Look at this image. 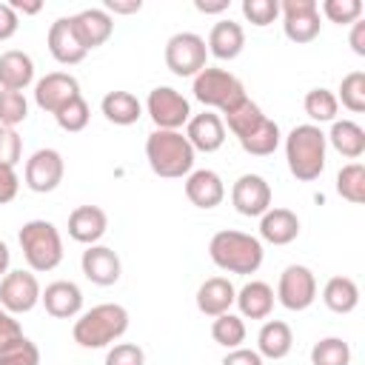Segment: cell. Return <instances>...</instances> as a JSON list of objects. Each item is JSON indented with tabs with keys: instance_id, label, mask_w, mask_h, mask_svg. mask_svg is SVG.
Here are the masks:
<instances>
[{
	"instance_id": "obj_49",
	"label": "cell",
	"mask_w": 365,
	"mask_h": 365,
	"mask_svg": "<svg viewBox=\"0 0 365 365\" xmlns=\"http://www.w3.org/2000/svg\"><path fill=\"white\" fill-rule=\"evenodd\" d=\"M143 9V3L140 0H106V11L108 14H134V11H140Z\"/></svg>"
},
{
	"instance_id": "obj_32",
	"label": "cell",
	"mask_w": 365,
	"mask_h": 365,
	"mask_svg": "<svg viewBox=\"0 0 365 365\" xmlns=\"http://www.w3.org/2000/svg\"><path fill=\"white\" fill-rule=\"evenodd\" d=\"M302 108H305V114L311 117V123L317 125H322V123H334L336 120V111H339V103H336V94L334 91H328V88H311L308 94H305V100H302Z\"/></svg>"
},
{
	"instance_id": "obj_42",
	"label": "cell",
	"mask_w": 365,
	"mask_h": 365,
	"mask_svg": "<svg viewBox=\"0 0 365 365\" xmlns=\"http://www.w3.org/2000/svg\"><path fill=\"white\" fill-rule=\"evenodd\" d=\"M23 157V140L14 128L0 125V168H14Z\"/></svg>"
},
{
	"instance_id": "obj_47",
	"label": "cell",
	"mask_w": 365,
	"mask_h": 365,
	"mask_svg": "<svg viewBox=\"0 0 365 365\" xmlns=\"http://www.w3.org/2000/svg\"><path fill=\"white\" fill-rule=\"evenodd\" d=\"M20 191V180L14 174V168H0V205L11 202Z\"/></svg>"
},
{
	"instance_id": "obj_31",
	"label": "cell",
	"mask_w": 365,
	"mask_h": 365,
	"mask_svg": "<svg viewBox=\"0 0 365 365\" xmlns=\"http://www.w3.org/2000/svg\"><path fill=\"white\" fill-rule=\"evenodd\" d=\"M322 302L334 314H351L359 305V285L351 277H331L322 288Z\"/></svg>"
},
{
	"instance_id": "obj_18",
	"label": "cell",
	"mask_w": 365,
	"mask_h": 365,
	"mask_svg": "<svg viewBox=\"0 0 365 365\" xmlns=\"http://www.w3.org/2000/svg\"><path fill=\"white\" fill-rule=\"evenodd\" d=\"M40 302H43L48 317H54V319H74L83 311V291L71 279H54V282H48L43 288Z\"/></svg>"
},
{
	"instance_id": "obj_1",
	"label": "cell",
	"mask_w": 365,
	"mask_h": 365,
	"mask_svg": "<svg viewBox=\"0 0 365 365\" xmlns=\"http://www.w3.org/2000/svg\"><path fill=\"white\" fill-rule=\"evenodd\" d=\"M222 123L228 125V131L237 137L240 148L251 157H268L279 148V125L274 120H268L262 114V108L254 100H242L237 108H231L228 114H222Z\"/></svg>"
},
{
	"instance_id": "obj_24",
	"label": "cell",
	"mask_w": 365,
	"mask_h": 365,
	"mask_svg": "<svg viewBox=\"0 0 365 365\" xmlns=\"http://www.w3.org/2000/svg\"><path fill=\"white\" fill-rule=\"evenodd\" d=\"M234 305L240 308L242 319H268L274 311V288L262 279H251L237 291Z\"/></svg>"
},
{
	"instance_id": "obj_45",
	"label": "cell",
	"mask_w": 365,
	"mask_h": 365,
	"mask_svg": "<svg viewBox=\"0 0 365 365\" xmlns=\"http://www.w3.org/2000/svg\"><path fill=\"white\" fill-rule=\"evenodd\" d=\"M220 365H265V359L254 348H231Z\"/></svg>"
},
{
	"instance_id": "obj_22",
	"label": "cell",
	"mask_w": 365,
	"mask_h": 365,
	"mask_svg": "<svg viewBox=\"0 0 365 365\" xmlns=\"http://www.w3.org/2000/svg\"><path fill=\"white\" fill-rule=\"evenodd\" d=\"M71 23H74V31H77L80 43L86 46V51L100 48L114 31V20L106 9H83V11L71 14Z\"/></svg>"
},
{
	"instance_id": "obj_21",
	"label": "cell",
	"mask_w": 365,
	"mask_h": 365,
	"mask_svg": "<svg viewBox=\"0 0 365 365\" xmlns=\"http://www.w3.org/2000/svg\"><path fill=\"white\" fill-rule=\"evenodd\" d=\"M108 231V217L100 205H77L68 214V237L83 245H97Z\"/></svg>"
},
{
	"instance_id": "obj_19",
	"label": "cell",
	"mask_w": 365,
	"mask_h": 365,
	"mask_svg": "<svg viewBox=\"0 0 365 365\" xmlns=\"http://www.w3.org/2000/svg\"><path fill=\"white\" fill-rule=\"evenodd\" d=\"M185 140L191 143L194 151H202V154L220 151L222 143H225V123H222V117L214 114V111L191 114V120L185 123Z\"/></svg>"
},
{
	"instance_id": "obj_12",
	"label": "cell",
	"mask_w": 365,
	"mask_h": 365,
	"mask_svg": "<svg viewBox=\"0 0 365 365\" xmlns=\"http://www.w3.org/2000/svg\"><path fill=\"white\" fill-rule=\"evenodd\" d=\"M40 294H43V288L31 271L17 268L0 279V305L9 314H29L40 302Z\"/></svg>"
},
{
	"instance_id": "obj_13",
	"label": "cell",
	"mask_w": 365,
	"mask_h": 365,
	"mask_svg": "<svg viewBox=\"0 0 365 365\" xmlns=\"http://www.w3.org/2000/svg\"><path fill=\"white\" fill-rule=\"evenodd\" d=\"M66 163L57 148H37L26 160V188L34 194H48L63 182Z\"/></svg>"
},
{
	"instance_id": "obj_36",
	"label": "cell",
	"mask_w": 365,
	"mask_h": 365,
	"mask_svg": "<svg viewBox=\"0 0 365 365\" xmlns=\"http://www.w3.org/2000/svg\"><path fill=\"white\" fill-rule=\"evenodd\" d=\"M336 103H342L354 114H362L365 111V71H351V74L342 77Z\"/></svg>"
},
{
	"instance_id": "obj_30",
	"label": "cell",
	"mask_w": 365,
	"mask_h": 365,
	"mask_svg": "<svg viewBox=\"0 0 365 365\" xmlns=\"http://www.w3.org/2000/svg\"><path fill=\"white\" fill-rule=\"evenodd\" d=\"M100 111L114 125H134L143 117V103L131 91H108L100 100Z\"/></svg>"
},
{
	"instance_id": "obj_40",
	"label": "cell",
	"mask_w": 365,
	"mask_h": 365,
	"mask_svg": "<svg viewBox=\"0 0 365 365\" xmlns=\"http://www.w3.org/2000/svg\"><path fill=\"white\" fill-rule=\"evenodd\" d=\"M0 365H40V351L29 336H20L0 351Z\"/></svg>"
},
{
	"instance_id": "obj_39",
	"label": "cell",
	"mask_w": 365,
	"mask_h": 365,
	"mask_svg": "<svg viewBox=\"0 0 365 365\" xmlns=\"http://www.w3.org/2000/svg\"><path fill=\"white\" fill-rule=\"evenodd\" d=\"M240 9H242V17L257 29L271 26L279 17V3L277 0H242Z\"/></svg>"
},
{
	"instance_id": "obj_41",
	"label": "cell",
	"mask_w": 365,
	"mask_h": 365,
	"mask_svg": "<svg viewBox=\"0 0 365 365\" xmlns=\"http://www.w3.org/2000/svg\"><path fill=\"white\" fill-rule=\"evenodd\" d=\"M322 14L336 26H354L362 17V3L359 0H325Z\"/></svg>"
},
{
	"instance_id": "obj_26",
	"label": "cell",
	"mask_w": 365,
	"mask_h": 365,
	"mask_svg": "<svg viewBox=\"0 0 365 365\" xmlns=\"http://www.w3.org/2000/svg\"><path fill=\"white\" fill-rule=\"evenodd\" d=\"M299 237V217L291 208H268L259 217V240L271 245H288Z\"/></svg>"
},
{
	"instance_id": "obj_27",
	"label": "cell",
	"mask_w": 365,
	"mask_h": 365,
	"mask_svg": "<svg viewBox=\"0 0 365 365\" xmlns=\"http://www.w3.org/2000/svg\"><path fill=\"white\" fill-rule=\"evenodd\" d=\"M31 83H34V60L20 48L3 51L0 54V88L23 91Z\"/></svg>"
},
{
	"instance_id": "obj_35",
	"label": "cell",
	"mask_w": 365,
	"mask_h": 365,
	"mask_svg": "<svg viewBox=\"0 0 365 365\" xmlns=\"http://www.w3.org/2000/svg\"><path fill=\"white\" fill-rule=\"evenodd\" d=\"M311 365H351V345L339 336H325L314 342Z\"/></svg>"
},
{
	"instance_id": "obj_6",
	"label": "cell",
	"mask_w": 365,
	"mask_h": 365,
	"mask_svg": "<svg viewBox=\"0 0 365 365\" xmlns=\"http://www.w3.org/2000/svg\"><path fill=\"white\" fill-rule=\"evenodd\" d=\"M17 242H20L26 265L37 274L54 271L63 262V240H60V231L54 228V222H48V220L23 222Z\"/></svg>"
},
{
	"instance_id": "obj_43",
	"label": "cell",
	"mask_w": 365,
	"mask_h": 365,
	"mask_svg": "<svg viewBox=\"0 0 365 365\" xmlns=\"http://www.w3.org/2000/svg\"><path fill=\"white\" fill-rule=\"evenodd\" d=\"M103 365H145V351L137 342H117L108 348Z\"/></svg>"
},
{
	"instance_id": "obj_29",
	"label": "cell",
	"mask_w": 365,
	"mask_h": 365,
	"mask_svg": "<svg viewBox=\"0 0 365 365\" xmlns=\"http://www.w3.org/2000/svg\"><path fill=\"white\" fill-rule=\"evenodd\" d=\"M325 143L345 160H359L365 154V131L354 120H334L331 131L325 134Z\"/></svg>"
},
{
	"instance_id": "obj_8",
	"label": "cell",
	"mask_w": 365,
	"mask_h": 365,
	"mask_svg": "<svg viewBox=\"0 0 365 365\" xmlns=\"http://www.w3.org/2000/svg\"><path fill=\"white\" fill-rule=\"evenodd\" d=\"M165 66L174 77H197L208 66V48L205 40L194 31H177L165 43Z\"/></svg>"
},
{
	"instance_id": "obj_28",
	"label": "cell",
	"mask_w": 365,
	"mask_h": 365,
	"mask_svg": "<svg viewBox=\"0 0 365 365\" xmlns=\"http://www.w3.org/2000/svg\"><path fill=\"white\" fill-rule=\"evenodd\" d=\"M294 348V334H291V325L282 322V319H268L262 322L259 334H257V354L262 359H285Z\"/></svg>"
},
{
	"instance_id": "obj_38",
	"label": "cell",
	"mask_w": 365,
	"mask_h": 365,
	"mask_svg": "<svg viewBox=\"0 0 365 365\" xmlns=\"http://www.w3.org/2000/svg\"><path fill=\"white\" fill-rule=\"evenodd\" d=\"M26 117H29V103H26L23 91L0 88V125L14 128V125L26 123Z\"/></svg>"
},
{
	"instance_id": "obj_15",
	"label": "cell",
	"mask_w": 365,
	"mask_h": 365,
	"mask_svg": "<svg viewBox=\"0 0 365 365\" xmlns=\"http://www.w3.org/2000/svg\"><path fill=\"white\" fill-rule=\"evenodd\" d=\"M74 97H80V83L68 71H51L34 83V103L46 114H57Z\"/></svg>"
},
{
	"instance_id": "obj_51",
	"label": "cell",
	"mask_w": 365,
	"mask_h": 365,
	"mask_svg": "<svg viewBox=\"0 0 365 365\" xmlns=\"http://www.w3.org/2000/svg\"><path fill=\"white\" fill-rule=\"evenodd\" d=\"M9 6L17 11V17H20V14H37V11L43 9V3H37V0H34V3H26V0H9Z\"/></svg>"
},
{
	"instance_id": "obj_46",
	"label": "cell",
	"mask_w": 365,
	"mask_h": 365,
	"mask_svg": "<svg viewBox=\"0 0 365 365\" xmlns=\"http://www.w3.org/2000/svg\"><path fill=\"white\" fill-rule=\"evenodd\" d=\"M17 29H20L17 11H14L9 3H0V43H3V40H11V37L17 34Z\"/></svg>"
},
{
	"instance_id": "obj_33",
	"label": "cell",
	"mask_w": 365,
	"mask_h": 365,
	"mask_svg": "<svg viewBox=\"0 0 365 365\" xmlns=\"http://www.w3.org/2000/svg\"><path fill=\"white\" fill-rule=\"evenodd\" d=\"M336 194L354 205L365 202V165L362 163H348L336 174Z\"/></svg>"
},
{
	"instance_id": "obj_2",
	"label": "cell",
	"mask_w": 365,
	"mask_h": 365,
	"mask_svg": "<svg viewBox=\"0 0 365 365\" xmlns=\"http://www.w3.org/2000/svg\"><path fill=\"white\" fill-rule=\"evenodd\" d=\"M208 257L220 271L228 274H257L265 251H262V240L245 231H234V228H222L211 237L208 242Z\"/></svg>"
},
{
	"instance_id": "obj_48",
	"label": "cell",
	"mask_w": 365,
	"mask_h": 365,
	"mask_svg": "<svg viewBox=\"0 0 365 365\" xmlns=\"http://www.w3.org/2000/svg\"><path fill=\"white\" fill-rule=\"evenodd\" d=\"M348 43H351L354 54L365 57V20H356V23L351 26V37H348Z\"/></svg>"
},
{
	"instance_id": "obj_14",
	"label": "cell",
	"mask_w": 365,
	"mask_h": 365,
	"mask_svg": "<svg viewBox=\"0 0 365 365\" xmlns=\"http://www.w3.org/2000/svg\"><path fill=\"white\" fill-rule=\"evenodd\" d=\"M231 205L242 217H262L271 208V185L262 174H242L231 185Z\"/></svg>"
},
{
	"instance_id": "obj_10",
	"label": "cell",
	"mask_w": 365,
	"mask_h": 365,
	"mask_svg": "<svg viewBox=\"0 0 365 365\" xmlns=\"http://www.w3.org/2000/svg\"><path fill=\"white\" fill-rule=\"evenodd\" d=\"M317 299V277L308 265H288L277 282V302L288 311H305Z\"/></svg>"
},
{
	"instance_id": "obj_44",
	"label": "cell",
	"mask_w": 365,
	"mask_h": 365,
	"mask_svg": "<svg viewBox=\"0 0 365 365\" xmlns=\"http://www.w3.org/2000/svg\"><path fill=\"white\" fill-rule=\"evenodd\" d=\"M20 336H23L20 322L14 319V314H9V311L0 305V351H3V348H9L11 342H17Z\"/></svg>"
},
{
	"instance_id": "obj_23",
	"label": "cell",
	"mask_w": 365,
	"mask_h": 365,
	"mask_svg": "<svg viewBox=\"0 0 365 365\" xmlns=\"http://www.w3.org/2000/svg\"><path fill=\"white\" fill-rule=\"evenodd\" d=\"M234 297H237V288H234V282L228 277H208L197 288V308H200V314L214 319V317L231 311Z\"/></svg>"
},
{
	"instance_id": "obj_5",
	"label": "cell",
	"mask_w": 365,
	"mask_h": 365,
	"mask_svg": "<svg viewBox=\"0 0 365 365\" xmlns=\"http://www.w3.org/2000/svg\"><path fill=\"white\" fill-rule=\"evenodd\" d=\"M125 331H128V311L120 302H103V305L83 311L74 319L71 336L80 348L97 351V348H108L111 342H117Z\"/></svg>"
},
{
	"instance_id": "obj_34",
	"label": "cell",
	"mask_w": 365,
	"mask_h": 365,
	"mask_svg": "<svg viewBox=\"0 0 365 365\" xmlns=\"http://www.w3.org/2000/svg\"><path fill=\"white\" fill-rule=\"evenodd\" d=\"M211 336H214V342L217 345H222V348H242V342H245V322H242V317L240 314H220V317H214V322H211Z\"/></svg>"
},
{
	"instance_id": "obj_7",
	"label": "cell",
	"mask_w": 365,
	"mask_h": 365,
	"mask_svg": "<svg viewBox=\"0 0 365 365\" xmlns=\"http://www.w3.org/2000/svg\"><path fill=\"white\" fill-rule=\"evenodd\" d=\"M191 91H194V100H200L205 106V111L217 108L220 114H228L248 97L240 77H234L228 68H217V66H205L197 77H191Z\"/></svg>"
},
{
	"instance_id": "obj_16",
	"label": "cell",
	"mask_w": 365,
	"mask_h": 365,
	"mask_svg": "<svg viewBox=\"0 0 365 365\" xmlns=\"http://www.w3.org/2000/svg\"><path fill=\"white\" fill-rule=\"evenodd\" d=\"M80 268H83V277L100 288L114 285L123 274V262H120L117 251L108 245H86V251L80 257Z\"/></svg>"
},
{
	"instance_id": "obj_50",
	"label": "cell",
	"mask_w": 365,
	"mask_h": 365,
	"mask_svg": "<svg viewBox=\"0 0 365 365\" xmlns=\"http://www.w3.org/2000/svg\"><path fill=\"white\" fill-rule=\"evenodd\" d=\"M194 9L202 11V14H220V11L228 9V0H214V3H208V0H197Z\"/></svg>"
},
{
	"instance_id": "obj_11",
	"label": "cell",
	"mask_w": 365,
	"mask_h": 365,
	"mask_svg": "<svg viewBox=\"0 0 365 365\" xmlns=\"http://www.w3.org/2000/svg\"><path fill=\"white\" fill-rule=\"evenodd\" d=\"M282 14V31L291 43H311L319 37V6L314 0H282L279 3Z\"/></svg>"
},
{
	"instance_id": "obj_37",
	"label": "cell",
	"mask_w": 365,
	"mask_h": 365,
	"mask_svg": "<svg viewBox=\"0 0 365 365\" xmlns=\"http://www.w3.org/2000/svg\"><path fill=\"white\" fill-rule=\"evenodd\" d=\"M54 120H57V125H60L63 131L77 134V131H83V128L88 125V120H91V108H88V103H86L83 94H80V97H74L71 103H66V106L54 114Z\"/></svg>"
},
{
	"instance_id": "obj_9",
	"label": "cell",
	"mask_w": 365,
	"mask_h": 365,
	"mask_svg": "<svg viewBox=\"0 0 365 365\" xmlns=\"http://www.w3.org/2000/svg\"><path fill=\"white\" fill-rule=\"evenodd\" d=\"M145 114L163 131H180L191 120V103L171 86H157L145 97Z\"/></svg>"
},
{
	"instance_id": "obj_4",
	"label": "cell",
	"mask_w": 365,
	"mask_h": 365,
	"mask_svg": "<svg viewBox=\"0 0 365 365\" xmlns=\"http://www.w3.org/2000/svg\"><path fill=\"white\" fill-rule=\"evenodd\" d=\"M194 157H197V151L191 148V143L185 140L182 131L154 128L145 137V160H148V168L157 177H163V180L188 177L194 171Z\"/></svg>"
},
{
	"instance_id": "obj_3",
	"label": "cell",
	"mask_w": 365,
	"mask_h": 365,
	"mask_svg": "<svg viewBox=\"0 0 365 365\" xmlns=\"http://www.w3.org/2000/svg\"><path fill=\"white\" fill-rule=\"evenodd\" d=\"M325 157H328V143L325 131L314 123L294 125L285 137V163L288 171L299 182H314L325 171Z\"/></svg>"
},
{
	"instance_id": "obj_25",
	"label": "cell",
	"mask_w": 365,
	"mask_h": 365,
	"mask_svg": "<svg viewBox=\"0 0 365 365\" xmlns=\"http://www.w3.org/2000/svg\"><path fill=\"white\" fill-rule=\"evenodd\" d=\"M208 54L217 60H234L242 54L245 48V31L240 23L234 20H217L208 31V43H205Z\"/></svg>"
},
{
	"instance_id": "obj_20",
	"label": "cell",
	"mask_w": 365,
	"mask_h": 365,
	"mask_svg": "<svg viewBox=\"0 0 365 365\" xmlns=\"http://www.w3.org/2000/svg\"><path fill=\"white\" fill-rule=\"evenodd\" d=\"M185 197H188L191 205H197L202 211H211L225 200V182L211 168H194L185 177Z\"/></svg>"
},
{
	"instance_id": "obj_17",
	"label": "cell",
	"mask_w": 365,
	"mask_h": 365,
	"mask_svg": "<svg viewBox=\"0 0 365 365\" xmlns=\"http://www.w3.org/2000/svg\"><path fill=\"white\" fill-rule=\"evenodd\" d=\"M46 46H48V54L60 63V66H77L86 60V46L80 43L77 31H74V23L71 17H57L48 29V37H46Z\"/></svg>"
},
{
	"instance_id": "obj_52",
	"label": "cell",
	"mask_w": 365,
	"mask_h": 365,
	"mask_svg": "<svg viewBox=\"0 0 365 365\" xmlns=\"http://www.w3.org/2000/svg\"><path fill=\"white\" fill-rule=\"evenodd\" d=\"M9 265H11V251H9V245L0 240V279L9 274Z\"/></svg>"
}]
</instances>
